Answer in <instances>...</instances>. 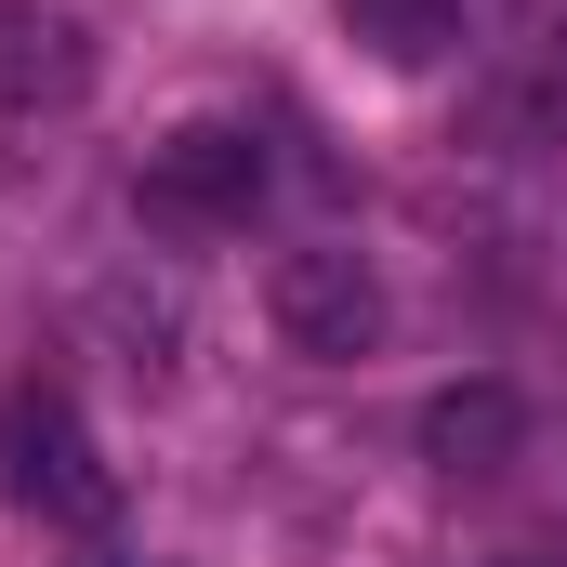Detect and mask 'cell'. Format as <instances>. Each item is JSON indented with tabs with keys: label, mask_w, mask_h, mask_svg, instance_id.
Wrapping results in <instances>:
<instances>
[{
	"label": "cell",
	"mask_w": 567,
	"mask_h": 567,
	"mask_svg": "<svg viewBox=\"0 0 567 567\" xmlns=\"http://www.w3.org/2000/svg\"><path fill=\"white\" fill-rule=\"evenodd\" d=\"M0 488H13L27 515H53V528H93V515L120 502V475H106L93 423H80V410H66L53 383L0 396Z\"/></svg>",
	"instance_id": "1"
},
{
	"label": "cell",
	"mask_w": 567,
	"mask_h": 567,
	"mask_svg": "<svg viewBox=\"0 0 567 567\" xmlns=\"http://www.w3.org/2000/svg\"><path fill=\"white\" fill-rule=\"evenodd\" d=\"M265 317H278L290 357H317V370H343V357H370L383 343V278H370V251H343V238H317V251H278V278H265Z\"/></svg>",
	"instance_id": "2"
},
{
	"label": "cell",
	"mask_w": 567,
	"mask_h": 567,
	"mask_svg": "<svg viewBox=\"0 0 567 567\" xmlns=\"http://www.w3.org/2000/svg\"><path fill=\"white\" fill-rule=\"evenodd\" d=\"M265 185H278V158H265L251 120H185V133L145 145V212L158 225H251Z\"/></svg>",
	"instance_id": "3"
},
{
	"label": "cell",
	"mask_w": 567,
	"mask_h": 567,
	"mask_svg": "<svg viewBox=\"0 0 567 567\" xmlns=\"http://www.w3.org/2000/svg\"><path fill=\"white\" fill-rule=\"evenodd\" d=\"M475 133L502 145V158H567V13H555V27H528V40L488 66Z\"/></svg>",
	"instance_id": "4"
},
{
	"label": "cell",
	"mask_w": 567,
	"mask_h": 567,
	"mask_svg": "<svg viewBox=\"0 0 567 567\" xmlns=\"http://www.w3.org/2000/svg\"><path fill=\"white\" fill-rule=\"evenodd\" d=\"M80 93H93V27L40 13V0H0V106L13 120H66Z\"/></svg>",
	"instance_id": "5"
},
{
	"label": "cell",
	"mask_w": 567,
	"mask_h": 567,
	"mask_svg": "<svg viewBox=\"0 0 567 567\" xmlns=\"http://www.w3.org/2000/svg\"><path fill=\"white\" fill-rule=\"evenodd\" d=\"M515 449H528V396H515V383H449L423 410V462L449 488H462V475H502Z\"/></svg>",
	"instance_id": "6"
},
{
	"label": "cell",
	"mask_w": 567,
	"mask_h": 567,
	"mask_svg": "<svg viewBox=\"0 0 567 567\" xmlns=\"http://www.w3.org/2000/svg\"><path fill=\"white\" fill-rule=\"evenodd\" d=\"M330 13L370 66H449L462 53V0H330Z\"/></svg>",
	"instance_id": "7"
},
{
	"label": "cell",
	"mask_w": 567,
	"mask_h": 567,
	"mask_svg": "<svg viewBox=\"0 0 567 567\" xmlns=\"http://www.w3.org/2000/svg\"><path fill=\"white\" fill-rule=\"evenodd\" d=\"M502 567H555V555H502Z\"/></svg>",
	"instance_id": "8"
}]
</instances>
